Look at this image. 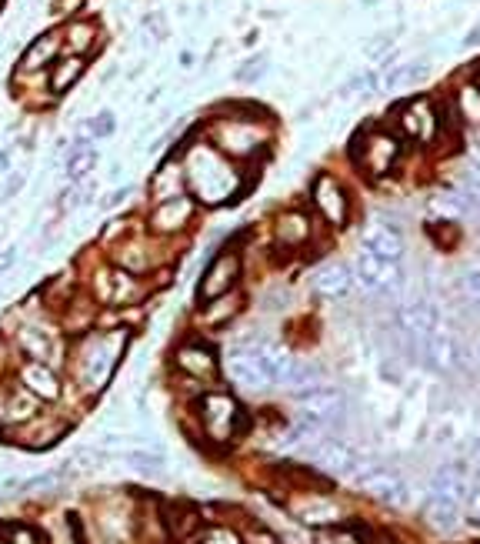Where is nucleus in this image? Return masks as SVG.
<instances>
[{
    "label": "nucleus",
    "mask_w": 480,
    "mask_h": 544,
    "mask_svg": "<svg viewBox=\"0 0 480 544\" xmlns=\"http://www.w3.org/2000/svg\"><path fill=\"white\" fill-rule=\"evenodd\" d=\"M184 177H187V191L194 194L197 204L220 207L230 204L237 194H244V177H240L237 164L230 161L224 151H217L207 137L187 144L184 151Z\"/></svg>",
    "instance_id": "nucleus-1"
},
{
    "label": "nucleus",
    "mask_w": 480,
    "mask_h": 544,
    "mask_svg": "<svg viewBox=\"0 0 480 544\" xmlns=\"http://www.w3.org/2000/svg\"><path fill=\"white\" fill-rule=\"evenodd\" d=\"M404 144L407 141L400 137L397 127L377 124V127H360L347 147V154L360 174L370 177V181H380L390 171H397L400 157H404Z\"/></svg>",
    "instance_id": "nucleus-2"
},
{
    "label": "nucleus",
    "mask_w": 480,
    "mask_h": 544,
    "mask_svg": "<svg viewBox=\"0 0 480 544\" xmlns=\"http://www.w3.org/2000/svg\"><path fill=\"white\" fill-rule=\"evenodd\" d=\"M124 348H127V331H120V328L97 331V334H90V338H84L80 341L77 361H74L77 381L84 384L90 394L104 391L107 381L114 378L120 358H124Z\"/></svg>",
    "instance_id": "nucleus-3"
},
{
    "label": "nucleus",
    "mask_w": 480,
    "mask_h": 544,
    "mask_svg": "<svg viewBox=\"0 0 480 544\" xmlns=\"http://www.w3.org/2000/svg\"><path fill=\"white\" fill-rule=\"evenodd\" d=\"M207 141L224 151L230 161H250L254 154H260L270 141V127H267V117L260 114H247V111H237V114H220L207 131Z\"/></svg>",
    "instance_id": "nucleus-4"
},
{
    "label": "nucleus",
    "mask_w": 480,
    "mask_h": 544,
    "mask_svg": "<svg viewBox=\"0 0 480 544\" xmlns=\"http://www.w3.org/2000/svg\"><path fill=\"white\" fill-rule=\"evenodd\" d=\"M467 478L464 471L454 468V464H444V468L434 471L430 478V488H427V518L437 524V528H450L460 514V504L467 501Z\"/></svg>",
    "instance_id": "nucleus-5"
},
{
    "label": "nucleus",
    "mask_w": 480,
    "mask_h": 544,
    "mask_svg": "<svg viewBox=\"0 0 480 544\" xmlns=\"http://www.w3.org/2000/svg\"><path fill=\"white\" fill-rule=\"evenodd\" d=\"M400 288H404V271H400V264L360 247L354 261V294H364V298H390V294H397Z\"/></svg>",
    "instance_id": "nucleus-6"
},
{
    "label": "nucleus",
    "mask_w": 480,
    "mask_h": 544,
    "mask_svg": "<svg viewBox=\"0 0 480 544\" xmlns=\"http://www.w3.org/2000/svg\"><path fill=\"white\" fill-rule=\"evenodd\" d=\"M397 117H394V127L400 131V137L417 147H434L444 134V114L437 111L434 101L427 97H410L400 107H394Z\"/></svg>",
    "instance_id": "nucleus-7"
},
{
    "label": "nucleus",
    "mask_w": 480,
    "mask_h": 544,
    "mask_svg": "<svg viewBox=\"0 0 480 544\" xmlns=\"http://www.w3.org/2000/svg\"><path fill=\"white\" fill-rule=\"evenodd\" d=\"M307 201L310 211L320 217V224L327 227H347L350 224V191L340 184V177H334L330 171L314 174V181L307 187Z\"/></svg>",
    "instance_id": "nucleus-8"
},
{
    "label": "nucleus",
    "mask_w": 480,
    "mask_h": 544,
    "mask_svg": "<svg viewBox=\"0 0 480 544\" xmlns=\"http://www.w3.org/2000/svg\"><path fill=\"white\" fill-rule=\"evenodd\" d=\"M197 418H200V428L214 444H227L230 438L237 434L240 428V418H244V411H240V404L234 394L227 391H207L204 398L197 404Z\"/></svg>",
    "instance_id": "nucleus-9"
},
{
    "label": "nucleus",
    "mask_w": 480,
    "mask_h": 544,
    "mask_svg": "<svg viewBox=\"0 0 480 544\" xmlns=\"http://www.w3.org/2000/svg\"><path fill=\"white\" fill-rule=\"evenodd\" d=\"M244 278V254L234 244H224L220 251L210 257L200 271L197 281V301H210L217 294H224L230 288H237V281Z\"/></svg>",
    "instance_id": "nucleus-10"
},
{
    "label": "nucleus",
    "mask_w": 480,
    "mask_h": 544,
    "mask_svg": "<svg viewBox=\"0 0 480 544\" xmlns=\"http://www.w3.org/2000/svg\"><path fill=\"white\" fill-rule=\"evenodd\" d=\"M310 461L327 474H344V478H360L367 468H374L360 448L337 438H317L310 444Z\"/></svg>",
    "instance_id": "nucleus-11"
},
{
    "label": "nucleus",
    "mask_w": 480,
    "mask_h": 544,
    "mask_svg": "<svg viewBox=\"0 0 480 544\" xmlns=\"http://www.w3.org/2000/svg\"><path fill=\"white\" fill-rule=\"evenodd\" d=\"M197 201H194V194H180V197H167V201H154V207H150V214H147V227H150V234H157V237H177V234H184L190 224H194V217H197Z\"/></svg>",
    "instance_id": "nucleus-12"
},
{
    "label": "nucleus",
    "mask_w": 480,
    "mask_h": 544,
    "mask_svg": "<svg viewBox=\"0 0 480 544\" xmlns=\"http://www.w3.org/2000/svg\"><path fill=\"white\" fill-rule=\"evenodd\" d=\"M344 411V394L337 388H327V384H317V388H307L297 394V414L300 421L310 424L314 431L334 424Z\"/></svg>",
    "instance_id": "nucleus-13"
},
{
    "label": "nucleus",
    "mask_w": 480,
    "mask_h": 544,
    "mask_svg": "<svg viewBox=\"0 0 480 544\" xmlns=\"http://www.w3.org/2000/svg\"><path fill=\"white\" fill-rule=\"evenodd\" d=\"M420 348V358H424V364L430 371H437V374H450V371H457L460 368V341H457V334L447 328L444 321L437 324L434 331H427L424 334V341L417 344Z\"/></svg>",
    "instance_id": "nucleus-14"
},
{
    "label": "nucleus",
    "mask_w": 480,
    "mask_h": 544,
    "mask_svg": "<svg viewBox=\"0 0 480 544\" xmlns=\"http://www.w3.org/2000/svg\"><path fill=\"white\" fill-rule=\"evenodd\" d=\"M174 364H177L180 374H187V378H194V381H214L220 374L217 351L204 341H184V344H180V348L174 351Z\"/></svg>",
    "instance_id": "nucleus-15"
},
{
    "label": "nucleus",
    "mask_w": 480,
    "mask_h": 544,
    "mask_svg": "<svg viewBox=\"0 0 480 544\" xmlns=\"http://www.w3.org/2000/svg\"><path fill=\"white\" fill-rule=\"evenodd\" d=\"M440 321H444V318H440V311H437L434 301H407V304H400L397 314H394L397 331L404 334L410 344L424 341V334L434 331Z\"/></svg>",
    "instance_id": "nucleus-16"
},
{
    "label": "nucleus",
    "mask_w": 480,
    "mask_h": 544,
    "mask_svg": "<svg viewBox=\"0 0 480 544\" xmlns=\"http://www.w3.org/2000/svg\"><path fill=\"white\" fill-rule=\"evenodd\" d=\"M270 234H274V244L277 247H287V251H300L304 244H310L314 237V217L300 207H287L274 217L270 224Z\"/></svg>",
    "instance_id": "nucleus-17"
},
{
    "label": "nucleus",
    "mask_w": 480,
    "mask_h": 544,
    "mask_svg": "<svg viewBox=\"0 0 480 544\" xmlns=\"http://www.w3.org/2000/svg\"><path fill=\"white\" fill-rule=\"evenodd\" d=\"M227 371L234 384H240L244 391H267L274 388V381H270V374L264 371V364H260L254 344H244V348H237L234 354L227 358Z\"/></svg>",
    "instance_id": "nucleus-18"
},
{
    "label": "nucleus",
    "mask_w": 480,
    "mask_h": 544,
    "mask_svg": "<svg viewBox=\"0 0 480 544\" xmlns=\"http://www.w3.org/2000/svg\"><path fill=\"white\" fill-rule=\"evenodd\" d=\"M360 244H364L367 251L387 257V261H404V254H407L404 234H400L390 221H380V217H370V221L364 224V231H360Z\"/></svg>",
    "instance_id": "nucleus-19"
},
{
    "label": "nucleus",
    "mask_w": 480,
    "mask_h": 544,
    "mask_svg": "<svg viewBox=\"0 0 480 544\" xmlns=\"http://www.w3.org/2000/svg\"><path fill=\"white\" fill-rule=\"evenodd\" d=\"M310 291L324 301H344L354 294V267L350 264H320L310 274Z\"/></svg>",
    "instance_id": "nucleus-20"
},
{
    "label": "nucleus",
    "mask_w": 480,
    "mask_h": 544,
    "mask_svg": "<svg viewBox=\"0 0 480 544\" xmlns=\"http://www.w3.org/2000/svg\"><path fill=\"white\" fill-rule=\"evenodd\" d=\"M357 484L367 494H374L377 501H384V504H407V498H410L407 481L390 468H367L357 478Z\"/></svg>",
    "instance_id": "nucleus-21"
},
{
    "label": "nucleus",
    "mask_w": 480,
    "mask_h": 544,
    "mask_svg": "<svg viewBox=\"0 0 480 544\" xmlns=\"http://www.w3.org/2000/svg\"><path fill=\"white\" fill-rule=\"evenodd\" d=\"M17 344H20V351L27 354V361H44V364H54V368H57L60 341H57L54 331L44 328V324H20Z\"/></svg>",
    "instance_id": "nucleus-22"
},
{
    "label": "nucleus",
    "mask_w": 480,
    "mask_h": 544,
    "mask_svg": "<svg viewBox=\"0 0 480 544\" xmlns=\"http://www.w3.org/2000/svg\"><path fill=\"white\" fill-rule=\"evenodd\" d=\"M64 54V41H60V31H40L34 41L27 44L24 57L17 64V74H34V71H47L57 57Z\"/></svg>",
    "instance_id": "nucleus-23"
},
{
    "label": "nucleus",
    "mask_w": 480,
    "mask_h": 544,
    "mask_svg": "<svg viewBox=\"0 0 480 544\" xmlns=\"http://www.w3.org/2000/svg\"><path fill=\"white\" fill-rule=\"evenodd\" d=\"M114 264L144 278V274L154 271V264H157L154 244H150L147 237H120L114 247Z\"/></svg>",
    "instance_id": "nucleus-24"
},
{
    "label": "nucleus",
    "mask_w": 480,
    "mask_h": 544,
    "mask_svg": "<svg viewBox=\"0 0 480 544\" xmlns=\"http://www.w3.org/2000/svg\"><path fill=\"white\" fill-rule=\"evenodd\" d=\"M20 388H27L37 401H57L60 398V374H57L54 364L24 361L20 364Z\"/></svg>",
    "instance_id": "nucleus-25"
},
{
    "label": "nucleus",
    "mask_w": 480,
    "mask_h": 544,
    "mask_svg": "<svg viewBox=\"0 0 480 544\" xmlns=\"http://www.w3.org/2000/svg\"><path fill=\"white\" fill-rule=\"evenodd\" d=\"M440 204L447 207L450 217H474L480 214V177L467 174L464 181H457L454 187H447L440 194Z\"/></svg>",
    "instance_id": "nucleus-26"
},
{
    "label": "nucleus",
    "mask_w": 480,
    "mask_h": 544,
    "mask_svg": "<svg viewBox=\"0 0 480 544\" xmlns=\"http://www.w3.org/2000/svg\"><path fill=\"white\" fill-rule=\"evenodd\" d=\"M84 71H87V57L64 51L54 64L47 67V91L54 97L74 91V87L80 84V77H84Z\"/></svg>",
    "instance_id": "nucleus-27"
},
{
    "label": "nucleus",
    "mask_w": 480,
    "mask_h": 544,
    "mask_svg": "<svg viewBox=\"0 0 480 544\" xmlns=\"http://www.w3.org/2000/svg\"><path fill=\"white\" fill-rule=\"evenodd\" d=\"M244 304H247L244 291L230 288L224 294H217V298L200 301V321H204L207 328H227V324L244 311Z\"/></svg>",
    "instance_id": "nucleus-28"
},
{
    "label": "nucleus",
    "mask_w": 480,
    "mask_h": 544,
    "mask_svg": "<svg viewBox=\"0 0 480 544\" xmlns=\"http://www.w3.org/2000/svg\"><path fill=\"white\" fill-rule=\"evenodd\" d=\"M60 41H64V51L67 54H94V47L100 44V27L94 21H87V17H70L64 24V31H60Z\"/></svg>",
    "instance_id": "nucleus-29"
},
{
    "label": "nucleus",
    "mask_w": 480,
    "mask_h": 544,
    "mask_svg": "<svg viewBox=\"0 0 480 544\" xmlns=\"http://www.w3.org/2000/svg\"><path fill=\"white\" fill-rule=\"evenodd\" d=\"M294 518L307 528H324V524L340 521V508L330 498H320V494H310V498H297L290 504Z\"/></svg>",
    "instance_id": "nucleus-30"
},
{
    "label": "nucleus",
    "mask_w": 480,
    "mask_h": 544,
    "mask_svg": "<svg viewBox=\"0 0 480 544\" xmlns=\"http://www.w3.org/2000/svg\"><path fill=\"white\" fill-rule=\"evenodd\" d=\"M187 194V177H184V161L170 157L157 167V174L150 177V197L154 201H167V197H180Z\"/></svg>",
    "instance_id": "nucleus-31"
},
{
    "label": "nucleus",
    "mask_w": 480,
    "mask_h": 544,
    "mask_svg": "<svg viewBox=\"0 0 480 544\" xmlns=\"http://www.w3.org/2000/svg\"><path fill=\"white\" fill-rule=\"evenodd\" d=\"M254 351H257L260 364H264V371L270 374V381L284 388L287 378H290V374H294V368H297V358H294V354H290V351L284 348V344H274V341L254 344Z\"/></svg>",
    "instance_id": "nucleus-32"
},
{
    "label": "nucleus",
    "mask_w": 480,
    "mask_h": 544,
    "mask_svg": "<svg viewBox=\"0 0 480 544\" xmlns=\"http://www.w3.org/2000/svg\"><path fill=\"white\" fill-rule=\"evenodd\" d=\"M94 137H74V144H70V151L64 157V171L70 181H84V177H90V171L97 167V151H94Z\"/></svg>",
    "instance_id": "nucleus-33"
},
{
    "label": "nucleus",
    "mask_w": 480,
    "mask_h": 544,
    "mask_svg": "<svg viewBox=\"0 0 480 544\" xmlns=\"http://www.w3.org/2000/svg\"><path fill=\"white\" fill-rule=\"evenodd\" d=\"M454 107H457V117L470 127H480V84L474 81H464L457 84L454 91Z\"/></svg>",
    "instance_id": "nucleus-34"
},
{
    "label": "nucleus",
    "mask_w": 480,
    "mask_h": 544,
    "mask_svg": "<svg viewBox=\"0 0 480 544\" xmlns=\"http://www.w3.org/2000/svg\"><path fill=\"white\" fill-rule=\"evenodd\" d=\"M427 61H400L394 71L384 77V87L387 91H400V87H410V84H420L427 77Z\"/></svg>",
    "instance_id": "nucleus-35"
},
{
    "label": "nucleus",
    "mask_w": 480,
    "mask_h": 544,
    "mask_svg": "<svg viewBox=\"0 0 480 544\" xmlns=\"http://www.w3.org/2000/svg\"><path fill=\"white\" fill-rule=\"evenodd\" d=\"M37 411H40V401H37L27 388L14 391V394L7 398V404H4V414H7L10 421H34V418H37Z\"/></svg>",
    "instance_id": "nucleus-36"
},
{
    "label": "nucleus",
    "mask_w": 480,
    "mask_h": 544,
    "mask_svg": "<svg viewBox=\"0 0 480 544\" xmlns=\"http://www.w3.org/2000/svg\"><path fill=\"white\" fill-rule=\"evenodd\" d=\"M167 521H170V528H174L177 538H187V534H194L197 524H200L197 511L187 508V504H174V508H170V518Z\"/></svg>",
    "instance_id": "nucleus-37"
},
{
    "label": "nucleus",
    "mask_w": 480,
    "mask_h": 544,
    "mask_svg": "<svg viewBox=\"0 0 480 544\" xmlns=\"http://www.w3.org/2000/svg\"><path fill=\"white\" fill-rule=\"evenodd\" d=\"M457 291H460V298L470 304V308L480 311V267H470V271L460 274V278H457Z\"/></svg>",
    "instance_id": "nucleus-38"
},
{
    "label": "nucleus",
    "mask_w": 480,
    "mask_h": 544,
    "mask_svg": "<svg viewBox=\"0 0 480 544\" xmlns=\"http://www.w3.org/2000/svg\"><path fill=\"white\" fill-rule=\"evenodd\" d=\"M114 131H117V114L110 111V107L90 117V137H94V141H107V137H114Z\"/></svg>",
    "instance_id": "nucleus-39"
},
{
    "label": "nucleus",
    "mask_w": 480,
    "mask_h": 544,
    "mask_svg": "<svg viewBox=\"0 0 480 544\" xmlns=\"http://www.w3.org/2000/svg\"><path fill=\"white\" fill-rule=\"evenodd\" d=\"M130 191H134V184H120V187H114V191H110V194L100 197V211H110V207L124 204L127 197H130Z\"/></svg>",
    "instance_id": "nucleus-40"
},
{
    "label": "nucleus",
    "mask_w": 480,
    "mask_h": 544,
    "mask_svg": "<svg viewBox=\"0 0 480 544\" xmlns=\"http://www.w3.org/2000/svg\"><path fill=\"white\" fill-rule=\"evenodd\" d=\"M197 544H244V541H240V534H234L230 528H214L210 534H204Z\"/></svg>",
    "instance_id": "nucleus-41"
},
{
    "label": "nucleus",
    "mask_w": 480,
    "mask_h": 544,
    "mask_svg": "<svg viewBox=\"0 0 480 544\" xmlns=\"http://www.w3.org/2000/svg\"><path fill=\"white\" fill-rule=\"evenodd\" d=\"M4 177H7V184H4V194H0V197H4V201H10V197H17L20 187L27 184V177L20 174V171H10V174H4Z\"/></svg>",
    "instance_id": "nucleus-42"
},
{
    "label": "nucleus",
    "mask_w": 480,
    "mask_h": 544,
    "mask_svg": "<svg viewBox=\"0 0 480 544\" xmlns=\"http://www.w3.org/2000/svg\"><path fill=\"white\" fill-rule=\"evenodd\" d=\"M267 61H260V57H254V61H247V67H240L237 71V81H254V77L264 71Z\"/></svg>",
    "instance_id": "nucleus-43"
},
{
    "label": "nucleus",
    "mask_w": 480,
    "mask_h": 544,
    "mask_svg": "<svg viewBox=\"0 0 480 544\" xmlns=\"http://www.w3.org/2000/svg\"><path fill=\"white\" fill-rule=\"evenodd\" d=\"M244 544H277V538L264 528H254V531L244 534Z\"/></svg>",
    "instance_id": "nucleus-44"
},
{
    "label": "nucleus",
    "mask_w": 480,
    "mask_h": 544,
    "mask_svg": "<svg viewBox=\"0 0 480 544\" xmlns=\"http://www.w3.org/2000/svg\"><path fill=\"white\" fill-rule=\"evenodd\" d=\"M10 544H40V538L30 528H14L10 531Z\"/></svg>",
    "instance_id": "nucleus-45"
},
{
    "label": "nucleus",
    "mask_w": 480,
    "mask_h": 544,
    "mask_svg": "<svg viewBox=\"0 0 480 544\" xmlns=\"http://www.w3.org/2000/svg\"><path fill=\"white\" fill-rule=\"evenodd\" d=\"M14 171V151H10L7 144H0V177Z\"/></svg>",
    "instance_id": "nucleus-46"
},
{
    "label": "nucleus",
    "mask_w": 480,
    "mask_h": 544,
    "mask_svg": "<svg viewBox=\"0 0 480 544\" xmlns=\"http://www.w3.org/2000/svg\"><path fill=\"white\" fill-rule=\"evenodd\" d=\"M14 261H17V247H4V251H0V274H7L10 267H14Z\"/></svg>",
    "instance_id": "nucleus-47"
},
{
    "label": "nucleus",
    "mask_w": 480,
    "mask_h": 544,
    "mask_svg": "<svg viewBox=\"0 0 480 544\" xmlns=\"http://www.w3.org/2000/svg\"><path fill=\"white\" fill-rule=\"evenodd\" d=\"M390 47H394V44H390V41H370V44L364 47V54H367V57H377V54L390 51Z\"/></svg>",
    "instance_id": "nucleus-48"
},
{
    "label": "nucleus",
    "mask_w": 480,
    "mask_h": 544,
    "mask_svg": "<svg viewBox=\"0 0 480 544\" xmlns=\"http://www.w3.org/2000/svg\"><path fill=\"white\" fill-rule=\"evenodd\" d=\"M194 57H197L194 51H184V54H180V67H194V64H197Z\"/></svg>",
    "instance_id": "nucleus-49"
},
{
    "label": "nucleus",
    "mask_w": 480,
    "mask_h": 544,
    "mask_svg": "<svg viewBox=\"0 0 480 544\" xmlns=\"http://www.w3.org/2000/svg\"><path fill=\"white\" fill-rule=\"evenodd\" d=\"M470 511H474L477 518H480V488H477L474 494H470Z\"/></svg>",
    "instance_id": "nucleus-50"
},
{
    "label": "nucleus",
    "mask_w": 480,
    "mask_h": 544,
    "mask_svg": "<svg viewBox=\"0 0 480 544\" xmlns=\"http://www.w3.org/2000/svg\"><path fill=\"white\" fill-rule=\"evenodd\" d=\"M480 44V27H474V34H467V47H477Z\"/></svg>",
    "instance_id": "nucleus-51"
},
{
    "label": "nucleus",
    "mask_w": 480,
    "mask_h": 544,
    "mask_svg": "<svg viewBox=\"0 0 480 544\" xmlns=\"http://www.w3.org/2000/svg\"><path fill=\"white\" fill-rule=\"evenodd\" d=\"M360 4H367V7H370V4H380V0H360Z\"/></svg>",
    "instance_id": "nucleus-52"
},
{
    "label": "nucleus",
    "mask_w": 480,
    "mask_h": 544,
    "mask_svg": "<svg viewBox=\"0 0 480 544\" xmlns=\"http://www.w3.org/2000/svg\"><path fill=\"white\" fill-rule=\"evenodd\" d=\"M477 361H480V341H477Z\"/></svg>",
    "instance_id": "nucleus-53"
}]
</instances>
